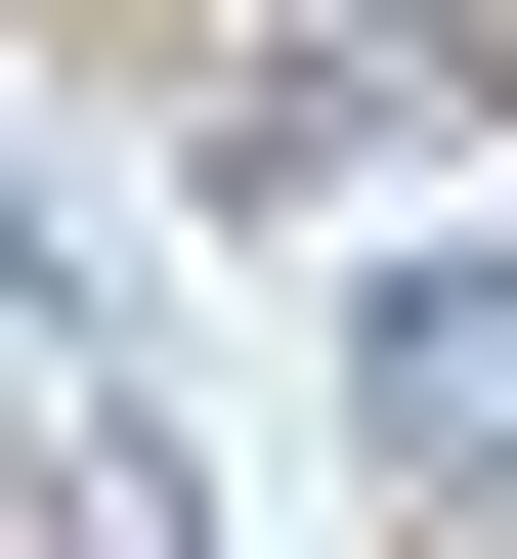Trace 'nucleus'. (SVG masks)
<instances>
[{
  "label": "nucleus",
  "instance_id": "2",
  "mask_svg": "<svg viewBox=\"0 0 517 559\" xmlns=\"http://www.w3.org/2000/svg\"><path fill=\"white\" fill-rule=\"evenodd\" d=\"M388 474H432V516H517V301H388Z\"/></svg>",
  "mask_w": 517,
  "mask_h": 559
},
{
  "label": "nucleus",
  "instance_id": "1",
  "mask_svg": "<svg viewBox=\"0 0 517 559\" xmlns=\"http://www.w3.org/2000/svg\"><path fill=\"white\" fill-rule=\"evenodd\" d=\"M388 130H474V0H259V173H388Z\"/></svg>",
  "mask_w": 517,
  "mask_h": 559
}]
</instances>
